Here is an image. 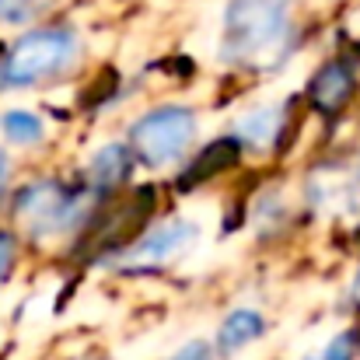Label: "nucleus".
I'll list each match as a JSON object with an SVG mask.
<instances>
[{"instance_id":"1","label":"nucleus","mask_w":360,"mask_h":360,"mask_svg":"<svg viewBox=\"0 0 360 360\" xmlns=\"http://www.w3.org/2000/svg\"><path fill=\"white\" fill-rule=\"evenodd\" d=\"M297 42L290 0H231L224 11V60L276 70Z\"/></svg>"},{"instance_id":"2","label":"nucleus","mask_w":360,"mask_h":360,"mask_svg":"<svg viewBox=\"0 0 360 360\" xmlns=\"http://www.w3.org/2000/svg\"><path fill=\"white\" fill-rule=\"evenodd\" d=\"M77 56V39L67 28H39L21 35L0 60V84L11 88H25V84H39L53 74H60L63 67H70Z\"/></svg>"},{"instance_id":"3","label":"nucleus","mask_w":360,"mask_h":360,"mask_svg":"<svg viewBox=\"0 0 360 360\" xmlns=\"http://www.w3.org/2000/svg\"><path fill=\"white\" fill-rule=\"evenodd\" d=\"M196 136V116L186 105H161L150 109L147 116H140L136 126L129 129V147L133 154L150 165V168H165L175 158L186 154V147Z\"/></svg>"},{"instance_id":"4","label":"nucleus","mask_w":360,"mask_h":360,"mask_svg":"<svg viewBox=\"0 0 360 360\" xmlns=\"http://www.w3.org/2000/svg\"><path fill=\"white\" fill-rule=\"evenodd\" d=\"M18 217L28 235H63L77 228L84 214V196L60 182H35L18 196Z\"/></svg>"},{"instance_id":"5","label":"nucleus","mask_w":360,"mask_h":360,"mask_svg":"<svg viewBox=\"0 0 360 360\" xmlns=\"http://www.w3.org/2000/svg\"><path fill=\"white\" fill-rule=\"evenodd\" d=\"M193 238H196V224H189L182 217H172V221L150 228L140 241H133L122 252L120 266L122 269H158V266L172 262L175 255H182Z\"/></svg>"},{"instance_id":"6","label":"nucleus","mask_w":360,"mask_h":360,"mask_svg":"<svg viewBox=\"0 0 360 360\" xmlns=\"http://www.w3.org/2000/svg\"><path fill=\"white\" fill-rule=\"evenodd\" d=\"M360 203V168H322L311 172V207L333 210V214H347Z\"/></svg>"},{"instance_id":"7","label":"nucleus","mask_w":360,"mask_h":360,"mask_svg":"<svg viewBox=\"0 0 360 360\" xmlns=\"http://www.w3.org/2000/svg\"><path fill=\"white\" fill-rule=\"evenodd\" d=\"M311 105L322 109V112H336L347 105L350 91H354V70L343 63V60H333L326 63L315 77H311Z\"/></svg>"},{"instance_id":"8","label":"nucleus","mask_w":360,"mask_h":360,"mask_svg":"<svg viewBox=\"0 0 360 360\" xmlns=\"http://www.w3.org/2000/svg\"><path fill=\"white\" fill-rule=\"evenodd\" d=\"M280 126H283V105H262V109L241 116L235 133H238L241 143H248V147H255V150H266V147L276 140Z\"/></svg>"},{"instance_id":"9","label":"nucleus","mask_w":360,"mask_h":360,"mask_svg":"<svg viewBox=\"0 0 360 360\" xmlns=\"http://www.w3.org/2000/svg\"><path fill=\"white\" fill-rule=\"evenodd\" d=\"M262 329H266V322H262L259 311H248V308L231 311L228 322L221 326L217 347H221V354H235V350H241L245 343H252L255 336H262Z\"/></svg>"},{"instance_id":"10","label":"nucleus","mask_w":360,"mask_h":360,"mask_svg":"<svg viewBox=\"0 0 360 360\" xmlns=\"http://www.w3.org/2000/svg\"><path fill=\"white\" fill-rule=\"evenodd\" d=\"M126 165H129V158H126V147L120 143H109V147H102L95 158H91V186H98V189H105V186H116L122 175H126Z\"/></svg>"},{"instance_id":"11","label":"nucleus","mask_w":360,"mask_h":360,"mask_svg":"<svg viewBox=\"0 0 360 360\" xmlns=\"http://www.w3.org/2000/svg\"><path fill=\"white\" fill-rule=\"evenodd\" d=\"M0 129H4V136L7 140H14V143H39L42 140V120L35 116V112H21V109H14V112H4L0 116Z\"/></svg>"},{"instance_id":"12","label":"nucleus","mask_w":360,"mask_h":360,"mask_svg":"<svg viewBox=\"0 0 360 360\" xmlns=\"http://www.w3.org/2000/svg\"><path fill=\"white\" fill-rule=\"evenodd\" d=\"M354 357H357V336L347 333V336H336L319 357H311V360H354Z\"/></svg>"},{"instance_id":"13","label":"nucleus","mask_w":360,"mask_h":360,"mask_svg":"<svg viewBox=\"0 0 360 360\" xmlns=\"http://www.w3.org/2000/svg\"><path fill=\"white\" fill-rule=\"evenodd\" d=\"M28 4H32V0H0V18H7V21H25V18L32 14Z\"/></svg>"},{"instance_id":"14","label":"nucleus","mask_w":360,"mask_h":360,"mask_svg":"<svg viewBox=\"0 0 360 360\" xmlns=\"http://www.w3.org/2000/svg\"><path fill=\"white\" fill-rule=\"evenodd\" d=\"M172 360H210V347H207L203 340H193V343H186Z\"/></svg>"},{"instance_id":"15","label":"nucleus","mask_w":360,"mask_h":360,"mask_svg":"<svg viewBox=\"0 0 360 360\" xmlns=\"http://www.w3.org/2000/svg\"><path fill=\"white\" fill-rule=\"evenodd\" d=\"M11 259H14V238H11L7 231H0V280L7 276V269H11Z\"/></svg>"},{"instance_id":"16","label":"nucleus","mask_w":360,"mask_h":360,"mask_svg":"<svg viewBox=\"0 0 360 360\" xmlns=\"http://www.w3.org/2000/svg\"><path fill=\"white\" fill-rule=\"evenodd\" d=\"M4 182H7V158L0 154V196H4Z\"/></svg>"}]
</instances>
